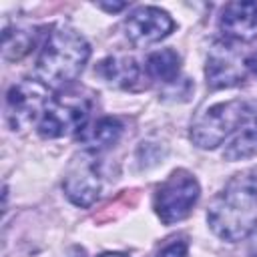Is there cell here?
I'll use <instances>...</instances> for the list:
<instances>
[{
    "label": "cell",
    "instance_id": "1",
    "mask_svg": "<svg viewBox=\"0 0 257 257\" xmlns=\"http://www.w3.org/2000/svg\"><path fill=\"white\" fill-rule=\"evenodd\" d=\"M211 231L229 243L251 235L257 225V173L235 175L211 201L207 209Z\"/></svg>",
    "mask_w": 257,
    "mask_h": 257
},
{
    "label": "cell",
    "instance_id": "2",
    "mask_svg": "<svg viewBox=\"0 0 257 257\" xmlns=\"http://www.w3.org/2000/svg\"><path fill=\"white\" fill-rule=\"evenodd\" d=\"M90 46L80 32L68 26H56L44 40L36 58V78L48 88H64L78 78Z\"/></svg>",
    "mask_w": 257,
    "mask_h": 257
},
{
    "label": "cell",
    "instance_id": "3",
    "mask_svg": "<svg viewBox=\"0 0 257 257\" xmlns=\"http://www.w3.org/2000/svg\"><path fill=\"white\" fill-rule=\"evenodd\" d=\"M199 195L201 187L197 179L189 171L177 169L157 187L153 207L157 217L165 225H173L189 217V213L199 201Z\"/></svg>",
    "mask_w": 257,
    "mask_h": 257
},
{
    "label": "cell",
    "instance_id": "4",
    "mask_svg": "<svg viewBox=\"0 0 257 257\" xmlns=\"http://www.w3.org/2000/svg\"><path fill=\"white\" fill-rule=\"evenodd\" d=\"M247 100H227L205 108L191 124V141L199 149H215L235 135L245 114Z\"/></svg>",
    "mask_w": 257,
    "mask_h": 257
},
{
    "label": "cell",
    "instance_id": "5",
    "mask_svg": "<svg viewBox=\"0 0 257 257\" xmlns=\"http://www.w3.org/2000/svg\"><path fill=\"white\" fill-rule=\"evenodd\" d=\"M90 100L80 94H62L52 98L38 122V135L44 139H60L78 135L88 124Z\"/></svg>",
    "mask_w": 257,
    "mask_h": 257
},
{
    "label": "cell",
    "instance_id": "6",
    "mask_svg": "<svg viewBox=\"0 0 257 257\" xmlns=\"http://www.w3.org/2000/svg\"><path fill=\"white\" fill-rule=\"evenodd\" d=\"M48 86L40 80H20L10 86L6 94V122L12 131L28 128L32 122H40L44 110L50 104Z\"/></svg>",
    "mask_w": 257,
    "mask_h": 257
},
{
    "label": "cell",
    "instance_id": "7",
    "mask_svg": "<svg viewBox=\"0 0 257 257\" xmlns=\"http://www.w3.org/2000/svg\"><path fill=\"white\" fill-rule=\"evenodd\" d=\"M64 193L76 207H90L102 189V179L98 171V163L92 153H80L76 155L64 175L62 181Z\"/></svg>",
    "mask_w": 257,
    "mask_h": 257
},
{
    "label": "cell",
    "instance_id": "8",
    "mask_svg": "<svg viewBox=\"0 0 257 257\" xmlns=\"http://www.w3.org/2000/svg\"><path fill=\"white\" fill-rule=\"evenodd\" d=\"M247 72V58H243L231 42H215L209 48L205 76L211 88H231L243 82Z\"/></svg>",
    "mask_w": 257,
    "mask_h": 257
},
{
    "label": "cell",
    "instance_id": "9",
    "mask_svg": "<svg viewBox=\"0 0 257 257\" xmlns=\"http://www.w3.org/2000/svg\"><path fill=\"white\" fill-rule=\"evenodd\" d=\"M175 28L173 18L157 6H141L124 20V34L135 46L163 40Z\"/></svg>",
    "mask_w": 257,
    "mask_h": 257
},
{
    "label": "cell",
    "instance_id": "10",
    "mask_svg": "<svg viewBox=\"0 0 257 257\" xmlns=\"http://www.w3.org/2000/svg\"><path fill=\"white\" fill-rule=\"evenodd\" d=\"M219 30L227 42H247L257 36V2H229L219 16Z\"/></svg>",
    "mask_w": 257,
    "mask_h": 257
},
{
    "label": "cell",
    "instance_id": "11",
    "mask_svg": "<svg viewBox=\"0 0 257 257\" xmlns=\"http://www.w3.org/2000/svg\"><path fill=\"white\" fill-rule=\"evenodd\" d=\"M257 153V100H247L245 114L235 135L227 143L223 157L227 161H241Z\"/></svg>",
    "mask_w": 257,
    "mask_h": 257
},
{
    "label": "cell",
    "instance_id": "12",
    "mask_svg": "<svg viewBox=\"0 0 257 257\" xmlns=\"http://www.w3.org/2000/svg\"><path fill=\"white\" fill-rule=\"evenodd\" d=\"M122 135V122L114 116H102L90 124H86L76 137L86 153H100L112 147Z\"/></svg>",
    "mask_w": 257,
    "mask_h": 257
},
{
    "label": "cell",
    "instance_id": "13",
    "mask_svg": "<svg viewBox=\"0 0 257 257\" xmlns=\"http://www.w3.org/2000/svg\"><path fill=\"white\" fill-rule=\"evenodd\" d=\"M96 72L106 84L116 86V88H133L141 78L139 62L133 56H124V54L108 56L100 60Z\"/></svg>",
    "mask_w": 257,
    "mask_h": 257
},
{
    "label": "cell",
    "instance_id": "14",
    "mask_svg": "<svg viewBox=\"0 0 257 257\" xmlns=\"http://www.w3.org/2000/svg\"><path fill=\"white\" fill-rule=\"evenodd\" d=\"M145 68H147V74L151 78L171 84L179 76L181 56L173 48H161V50H155V52L149 54Z\"/></svg>",
    "mask_w": 257,
    "mask_h": 257
},
{
    "label": "cell",
    "instance_id": "15",
    "mask_svg": "<svg viewBox=\"0 0 257 257\" xmlns=\"http://www.w3.org/2000/svg\"><path fill=\"white\" fill-rule=\"evenodd\" d=\"M34 46V30L22 26H6L2 32V52L6 60H20Z\"/></svg>",
    "mask_w": 257,
    "mask_h": 257
},
{
    "label": "cell",
    "instance_id": "16",
    "mask_svg": "<svg viewBox=\"0 0 257 257\" xmlns=\"http://www.w3.org/2000/svg\"><path fill=\"white\" fill-rule=\"evenodd\" d=\"M157 257H187V241L179 239V241L169 243L167 247H163L159 251Z\"/></svg>",
    "mask_w": 257,
    "mask_h": 257
},
{
    "label": "cell",
    "instance_id": "17",
    "mask_svg": "<svg viewBox=\"0 0 257 257\" xmlns=\"http://www.w3.org/2000/svg\"><path fill=\"white\" fill-rule=\"evenodd\" d=\"M247 255H249V257H257V227H255V229L251 231V235H249Z\"/></svg>",
    "mask_w": 257,
    "mask_h": 257
},
{
    "label": "cell",
    "instance_id": "18",
    "mask_svg": "<svg viewBox=\"0 0 257 257\" xmlns=\"http://www.w3.org/2000/svg\"><path fill=\"white\" fill-rule=\"evenodd\" d=\"M96 6H98V8H102V10H106V12H118V10H124L128 4H126V2H112V4H106V2H98Z\"/></svg>",
    "mask_w": 257,
    "mask_h": 257
},
{
    "label": "cell",
    "instance_id": "19",
    "mask_svg": "<svg viewBox=\"0 0 257 257\" xmlns=\"http://www.w3.org/2000/svg\"><path fill=\"white\" fill-rule=\"evenodd\" d=\"M247 70L257 76V52H253L251 56H247Z\"/></svg>",
    "mask_w": 257,
    "mask_h": 257
},
{
    "label": "cell",
    "instance_id": "20",
    "mask_svg": "<svg viewBox=\"0 0 257 257\" xmlns=\"http://www.w3.org/2000/svg\"><path fill=\"white\" fill-rule=\"evenodd\" d=\"M98 257H128V255H124V253H102Z\"/></svg>",
    "mask_w": 257,
    "mask_h": 257
}]
</instances>
